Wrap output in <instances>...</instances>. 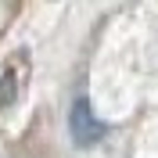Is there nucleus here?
Returning <instances> with one entry per match:
<instances>
[{"label": "nucleus", "instance_id": "f257e3e1", "mask_svg": "<svg viewBox=\"0 0 158 158\" xmlns=\"http://www.w3.org/2000/svg\"><path fill=\"white\" fill-rule=\"evenodd\" d=\"M69 129H72V140H76V144H83V148L97 144V140L108 133V126H104V122L94 115V108H90V101H86V97H79L76 104H72Z\"/></svg>", "mask_w": 158, "mask_h": 158}, {"label": "nucleus", "instance_id": "f03ea898", "mask_svg": "<svg viewBox=\"0 0 158 158\" xmlns=\"http://www.w3.org/2000/svg\"><path fill=\"white\" fill-rule=\"evenodd\" d=\"M22 58H25V54H11V61L4 65V72H0V108H15V101H18V90H22V83H25Z\"/></svg>", "mask_w": 158, "mask_h": 158}]
</instances>
